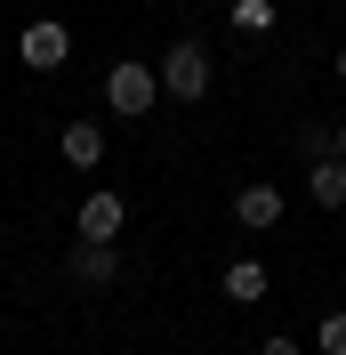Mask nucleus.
I'll return each instance as SVG.
<instances>
[{
	"mask_svg": "<svg viewBox=\"0 0 346 355\" xmlns=\"http://www.w3.org/2000/svg\"><path fill=\"white\" fill-rule=\"evenodd\" d=\"M113 275H121V259H113V243H81V250H73V283H81V291H105Z\"/></svg>",
	"mask_w": 346,
	"mask_h": 355,
	"instance_id": "423d86ee",
	"label": "nucleus"
},
{
	"mask_svg": "<svg viewBox=\"0 0 346 355\" xmlns=\"http://www.w3.org/2000/svg\"><path fill=\"white\" fill-rule=\"evenodd\" d=\"M234 24L258 41V33H274V0H234Z\"/></svg>",
	"mask_w": 346,
	"mask_h": 355,
	"instance_id": "9d476101",
	"label": "nucleus"
},
{
	"mask_svg": "<svg viewBox=\"0 0 346 355\" xmlns=\"http://www.w3.org/2000/svg\"><path fill=\"white\" fill-rule=\"evenodd\" d=\"M330 154H338V162H346V121H338V130H330Z\"/></svg>",
	"mask_w": 346,
	"mask_h": 355,
	"instance_id": "ddd939ff",
	"label": "nucleus"
},
{
	"mask_svg": "<svg viewBox=\"0 0 346 355\" xmlns=\"http://www.w3.org/2000/svg\"><path fill=\"white\" fill-rule=\"evenodd\" d=\"M153 97H161V73L137 65V57H121V65L105 73V105H113V113H129V121H137V113H153Z\"/></svg>",
	"mask_w": 346,
	"mask_h": 355,
	"instance_id": "f03ea898",
	"label": "nucleus"
},
{
	"mask_svg": "<svg viewBox=\"0 0 346 355\" xmlns=\"http://www.w3.org/2000/svg\"><path fill=\"white\" fill-rule=\"evenodd\" d=\"M338 81H346V49H338Z\"/></svg>",
	"mask_w": 346,
	"mask_h": 355,
	"instance_id": "4468645a",
	"label": "nucleus"
},
{
	"mask_svg": "<svg viewBox=\"0 0 346 355\" xmlns=\"http://www.w3.org/2000/svg\"><path fill=\"white\" fill-rule=\"evenodd\" d=\"M161 97H185V105L210 97V49L201 41H170V57H161Z\"/></svg>",
	"mask_w": 346,
	"mask_h": 355,
	"instance_id": "f257e3e1",
	"label": "nucleus"
},
{
	"mask_svg": "<svg viewBox=\"0 0 346 355\" xmlns=\"http://www.w3.org/2000/svg\"><path fill=\"white\" fill-rule=\"evenodd\" d=\"M17 57H24V65H33V73H57V65H65V57H73V33H65V24H24V33H17Z\"/></svg>",
	"mask_w": 346,
	"mask_h": 355,
	"instance_id": "7ed1b4c3",
	"label": "nucleus"
},
{
	"mask_svg": "<svg viewBox=\"0 0 346 355\" xmlns=\"http://www.w3.org/2000/svg\"><path fill=\"white\" fill-rule=\"evenodd\" d=\"M322 355H346V315H322V339H314Z\"/></svg>",
	"mask_w": 346,
	"mask_h": 355,
	"instance_id": "9b49d317",
	"label": "nucleus"
},
{
	"mask_svg": "<svg viewBox=\"0 0 346 355\" xmlns=\"http://www.w3.org/2000/svg\"><path fill=\"white\" fill-rule=\"evenodd\" d=\"M258 355H306V347H298V339H266Z\"/></svg>",
	"mask_w": 346,
	"mask_h": 355,
	"instance_id": "f8f14e48",
	"label": "nucleus"
},
{
	"mask_svg": "<svg viewBox=\"0 0 346 355\" xmlns=\"http://www.w3.org/2000/svg\"><path fill=\"white\" fill-rule=\"evenodd\" d=\"M306 186H314V202H322V210H346V162H338V154H314Z\"/></svg>",
	"mask_w": 346,
	"mask_h": 355,
	"instance_id": "6e6552de",
	"label": "nucleus"
},
{
	"mask_svg": "<svg viewBox=\"0 0 346 355\" xmlns=\"http://www.w3.org/2000/svg\"><path fill=\"white\" fill-rule=\"evenodd\" d=\"M65 162L73 170H97V162H105V130H97V121H65Z\"/></svg>",
	"mask_w": 346,
	"mask_h": 355,
	"instance_id": "1a4fd4ad",
	"label": "nucleus"
},
{
	"mask_svg": "<svg viewBox=\"0 0 346 355\" xmlns=\"http://www.w3.org/2000/svg\"><path fill=\"white\" fill-rule=\"evenodd\" d=\"M266 291H274V275H266L258 259H234V266H226V299H234V307H258Z\"/></svg>",
	"mask_w": 346,
	"mask_h": 355,
	"instance_id": "0eeeda50",
	"label": "nucleus"
},
{
	"mask_svg": "<svg viewBox=\"0 0 346 355\" xmlns=\"http://www.w3.org/2000/svg\"><path fill=\"white\" fill-rule=\"evenodd\" d=\"M234 226H250V234L282 226V186H242L234 194Z\"/></svg>",
	"mask_w": 346,
	"mask_h": 355,
	"instance_id": "39448f33",
	"label": "nucleus"
},
{
	"mask_svg": "<svg viewBox=\"0 0 346 355\" xmlns=\"http://www.w3.org/2000/svg\"><path fill=\"white\" fill-rule=\"evenodd\" d=\"M73 226H81V243H121V226H129V202H121V194H89L81 210H73Z\"/></svg>",
	"mask_w": 346,
	"mask_h": 355,
	"instance_id": "20e7f679",
	"label": "nucleus"
}]
</instances>
